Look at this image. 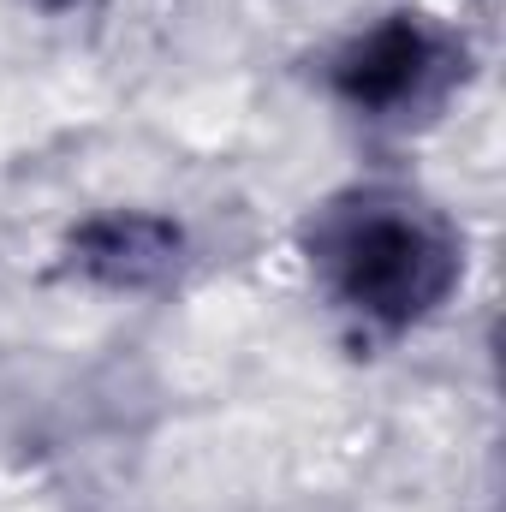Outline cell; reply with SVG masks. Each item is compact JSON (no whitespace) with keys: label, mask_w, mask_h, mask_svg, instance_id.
Wrapping results in <instances>:
<instances>
[{"label":"cell","mask_w":506,"mask_h":512,"mask_svg":"<svg viewBox=\"0 0 506 512\" xmlns=\"http://www.w3.org/2000/svg\"><path fill=\"white\" fill-rule=\"evenodd\" d=\"M78 251H84V268L90 274H102V280H114V286H143V280H155L173 251H179V233L173 227H161V221H96L84 239H78Z\"/></svg>","instance_id":"cell-3"},{"label":"cell","mask_w":506,"mask_h":512,"mask_svg":"<svg viewBox=\"0 0 506 512\" xmlns=\"http://www.w3.org/2000/svg\"><path fill=\"white\" fill-rule=\"evenodd\" d=\"M316 256L334 292L381 328H405L435 310L459 274V256L441 239V227L411 203L387 197H358L334 209L316 233Z\"/></svg>","instance_id":"cell-1"},{"label":"cell","mask_w":506,"mask_h":512,"mask_svg":"<svg viewBox=\"0 0 506 512\" xmlns=\"http://www.w3.org/2000/svg\"><path fill=\"white\" fill-rule=\"evenodd\" d=\"M447 72V48L411 24V18H393L381 24L376 36H364L340 66H334V84L352 108H405L417 102L435 78Z\"/></svg>","instance_id":"cell-2"}]
</instances>
